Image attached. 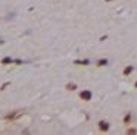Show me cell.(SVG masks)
Masks as SVG:
<instances>
[{"instance_id":"cell-3","label":"cell","mask_w":137,"mask_h":135,"mask_svg":"<svg viewBox=\"0 0 137 135\" xmlns=\"http://www.w3.org/2000/svg\"><path fill=\"white\" fill-rule=\"evenodd\" d=\"M66 88H68V90H74V88H75V85H74V84H68Z\"/></svg>"},{"instance_id":"cell-4","label":"cell","mask_w":137,"mask_h":135,"mask_svg":"<svg viewBox=\"0 0 137 135\" xmlns=\"http://www.w3.org/2000/svg\"><path fill=\"white\" fill-rule=\"evenodd\" d=\"M0 44H3V41H2V38H0Z\"/></svg>"},{"instance_id":"cell-2","label":"cell","mask_w":137,"mask_h":135,"mask_svg":"<svg viewBox=\"0 0 137 135\" xmlns=\"http://www.w3.org/2000/svg\"><path fill=\"white\" fill-rule=\"evenodd\" d=\"M81 98H84V100H89V98H90V92H89V91H84V92H81Z\"/></svg>"},{"instance_id":"cell-1","label":"cell","mask_w":137,"mask_h":135,"mask_svg":"<svg viewBox=\"0 0 137 135\" xmlns=\"http://www.w3.org/2000/svg\"><path fill=\"white\" fill-rule=\"evenodd\" d=\"M15 60L12 57H5V59H2V65H12Z\"/></svg>"}]
</instances>
